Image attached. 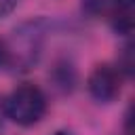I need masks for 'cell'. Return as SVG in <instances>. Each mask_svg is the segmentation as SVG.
Here are the masks:
<instances>
[{
	"label": "cell",
	"instance_id": "cell-1",
	"mask_svg": "<svg viewBox=\"0 0 135 135\" xmlns=\"http://www.w3.org/2000/svg\"><path fill=\"white\" fill-rule=\"evenodd\" d=\"M46 32H49V21L44 17H36L17 25L11 32V36L2 40L4 61H6L4 70H13V72L32 70L42 55Z\"/></svg>",
	"mask_w": 135,
	"mask_h": 135
},
{
	"label": "cell",
	"instance_id": "cell-2",
	"mask_svg": "<svg viewBox=\"0 0 135 135\" xmlns=\"http://www.w3.org/2000/svg\"><path fill=\"white\" fill-rule=\"evenodd\" d=\"M46 110H49V99L44 91L34 82H21L4 97L6 120L23 129L38 124L44 118Z\"/></svg>",
	"mask_w": 135,
	"mask_h": 135
},
{
	"label": "cell",
	"instance_id": "cell-3",
	"mask_svg": "<svg viewBox=\"0 0 135 135\" xmlns=\"http://www.w3.org/2000/svg\"><path fill=\"white\" fill-rule=\"evenodd\" d=\"M124 76L114 63H97L86 76V91L97 103H112L122 93Z\"/></svg>",
	"mask_w": 135,
	"mask_h": 135
},
{
	"label": "cell",
	"instance_id": "cell-4",
	"mask_svg": "<svg viewBox=\"0 0 135 135\" xmlns=\"http://www.w3.org/2000/svg\"><path fill=\"white\" fill-rule=\"evenodd\" d=\"M103 19L122 38H131L135 25V0H108Z\"/></svg>",
	"mask_w": 135,
	"mask_h": 135
},
{
	"label": "cell",
	"instance_id": "cell-5",
	"mask_svg": "<svg viewBox=\"0 0 135 135\" xmlns=\"http://www.w3.org/2000/svg\"><path fill=\"white\" fill-rule=\"evenodd\" d=\"M51 78H53V82H55V86L59 91L70 93L74 89V84H76V70L68 59H63V61L55 63V68L51 72Z\"/></svg>",
	"mask_w": 135,
	"mask_h": 135
},
{
	"label": "cell",
	"instance_id": "cell-6",
	"mask_svg": "<svg viewBox=\"0 0 135 135\" xmlns=\"http://www.w3.org/2000/svg\"><path fill=\"white\" fill-rule=\"evenodd\" d=\"M114 65H116V68H118V72L124 76V80L133 76L135 61H133V42H131V38H127V42H124V44H122V49L118 51V59H116V63H114Z\"/></svg>",
	"mask_w": 135,
	"mask_h": 135
},
{
	"label": "cell",
	"instance_id": "cell-7",
	"mask_svg": "<svg viewBox=\"0 0 135 135\" xmlns=\"http://www.w3.org/2000/svg\"><path fill=\"white\" fill-rule=\"evenodd\" d=\"M105 6H108V0H82V4H80L82 13L91 19H103Z\"/></svg>",
	"mask_w": 135,
	"mask_h": 135
},
{
	"label": "cell",
	"instance_id": "cell-8",
	"mask_svg": "<svg viewBox=\"0 0 135 135\" xmlns=\"http://www.w3.org/2000/svg\"><path fill=\"white\" fill-rule=\"evenodd\" d=\"M19 2H21V0H0V19L8 17V15L19 6Z\"/></svg>",
	"mask_w": 135,
	"mask_h": 135
},
{
	"label": "cell",
	"instance_id": "cell-9",
	"mask_svg": "<svg viewBox=\"0 0 135 135\" xmlns=\"http://www.w3.org/2000/svg\"><path fill=\"white\" fill-rule=\"evenodd\" d=\"M4 120H6V114H4V97H0V129H2Z\"/></svg>",
	"mask_w": 135,
	"mask_h": 135
},
{
	"label": "cell",
	"instance_id": "cell-10",
	"mask_svg": "<svg viewBox=\"0 0 135 135\" xmlns=\"http://www.w3.org/2000/svg\"><path fill=\"white\" fill-rule=\"evenodd\" d=\"M53 135H72V133H70V131H55Z\"/></svg>",
	"mask_w": 135,
	"mask_h": 135
}]
</instances>
